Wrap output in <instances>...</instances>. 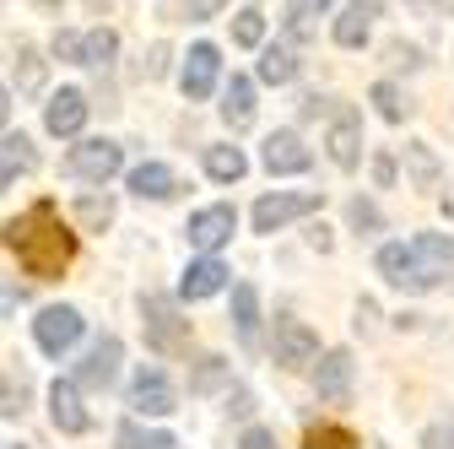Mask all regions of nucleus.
Here are the masks:
<instances>
[{"label": "nucleus", "instance_id": "obj_1", "mask_svg": "<svg viewBox=\"0 0 454 449\" xmlns=\"http://www.w3.org/2000/svg\"><path fill=\"white\" fill-rule=\"evenodd\" d=\"M6 249L17 255V265L27 276H60L71 265V255H76V233L60 222L54 201H38L6 228Z\"/></svg>", "mask_w": 454, "mask_h": 449}, {"label": "nucleus", "instance_id": "obj_2", "mask_svg": "<svg viewBox=\"0 0 454 449\" xmlns=\"http://www.w3.org/2000/svg\"><path fill=\"white\" fill-rule=\"evenodd\" d=\"M141 319H146V342L157 352H179L190 342V319H179V303L174 298H146L141 303Z\"/></svg>", "mask_w": 454, "mask_h": 449}, {"label": "nucleus", "instance_id": "obj_3", "mask_svg": "<svg viewBox=\"0 0 454 449\" xmlns=\"http://www.w3.org/2000/svg\"><path fill=\"white\" fill-rule=\"evenodd\" d=\"M130 412L141 417H168V412H179V390L168 384L162 368H141L136 384H130Z\"/></svg>", "mask_w": 454, "mask_h": 449}, {"label": "nucleus", "instance_id": "obj_4", "mask_svg": "<svg viewBox=\"0 0 454 449\" xmlns=\"http://www.w3.org/2000/svg\"><path fill=\"white\" fill-rule=\"evenodd\" d=\"M270 352L281 368H303L319 358V335L303 325V319H276V335H270Z\"/></svg>", "mask_w": 454, "mask_h": 449}, {"label": "nucleus", "instance_id": "obj_5", "mask_svg": "<svg viewBox=\"0 0 454 449\" xmlns=\"http://www.w3.org/2000/svg\"><path fill=\"white\" fill-rule=\"evenodd\" d=\"M33 335H38V347H43L49 358H60L66 347H76V335H82V314H76L71 303H54V309H43V314L33 319Z\"/></svg>", "mask_w": 454, "mask_h": 449}, {"label": "nucleus", "instance_id": "obj_6", "mask_svg": "<svg viewBox=\"0 0 454 449\" xmlns=\"http://www.w3.org/2000/svg\"><path fill=\"white\" fill-rule=\"evenodd\" d=\"M120 162H125V152L114 146V141H82V146H71V174L87 179V185H108L114 174H120Z\"/></svg>", "mask_w": 454, "mask_h": 449}, {"label": "nucleus", "instance_id": "obj_7", "mask_svg": "<svg viewBox=\"0 0 454 449\" xmlns=\"http://www.w3.org/2000/svg\"><path fill=\"white\" fill-rule=\"evenodd\" d=\"M309 211H319V195H260L254 201V233H276Z\"/></svg>", "mask_w": 454, "mask_h": 449}, {"label": "nucleus", "instance_id": "obj_8", "mask_svg": "<svg viewBox=\"0 0 454 449\" xmlns=\"http://www.w3.org/2000/svg\"><path fill=\"white\" fill-rule=\"evenodd\" d=\"M379 276H384L389 288H406V293H433V276L411 260L406 244H384L379 249Z\"/></svg>", "mask_w": 454, "mask_h": 449}, {"label": "nucleus", "instance_id": "obj_9", "mask_svg": "<svg viewBox=\"0 0 454 449\" xmlns=\"http://www.w3.org/2000/svg\"><path fill=\"white\" fill-rule=\"evenodd\" d=\"M120 358H125L120 335H98L92 352H87V358H82V368H76V384H82V390H108V384H114V374H120Z\"/></svg>", "mask_w": 454, "mask_h": 449}, {"label": "nucleus", "instance_id": "obj_10", "mask_svg": "<svg viewBox=\"0 0 454 449\" xmlns=\"http://www.w3.org/2000/svg\"><path fill=\"white\" fill-rule=\"evenodd\" d=\"M233 228H239V211L233 206H206V211L190 217V244L206 249V255H216L227 239H233Z\"/></svg>", "mask_w": 454, "mask_h": 449}, {"label": "nucleus", "instance_id": "obj_11", "mask_svg": "<svg viewBox=\"0 0 454 449\" xmlns=\"http://www.w3.org/2000/svg\"><path fill=\"white\" fill-rule=\"evenodd\" d=\"M325 146H330V162H335V168H357V162H363V120L352 114V108H335Z\"/></svg>", "mask_w": 454, "mask_h": 449}, {"label": "nucleus", "instance_id": "obj_12", "mask_svg": "<svg viewBox=\"0 0 454 449\" xmlns=\"http://www.w3.org/2000/svg\"><path fill=\"white\" fill-rule=\"evenodd\" d=\"M260 162L270 168V174H303V168L314 162V152L303 146V136H298V130H276V136L260 146Z\"/></svg>", "mask_w": 454, "mask_h": 449}, {"label": "nucleus", "instance_id": "obj_13", "mask_svg": "<svg viewBox=\"0 0 454 449\" xmlns=\"http://www.w3.org/2000/svg\"><path fill=\"white\" fill-rule=\"evenodd\" d=\"M216 71H222V54H216V43H195L190 49V60H184V76H179V87H184V98H211L216 92Z\"/></svg>", "mask_w": 454, "mask_h": 449}, {"label": "nucleus", "instance_id": "obj_14", "mask_svg": "<svg viewBox=\"0 0 454 449\" xmlns=\"http://www.w3.org/2000/svg\"><path fill=\"white\" fill-rule=\"evenodd\" d=\"M43 125H49V136H76L87 125V92L60 87V92L43 103Z\"/></svg>", "mask_w": 454, "mask_h": 449}, {"label": "nucleus", "instance_id": "obj_15", "mask_svg": "<svg viewBox=\"0 0 454 449\" xmlns=\"http://www.w3.org/2000/svg\"><path fill=\"white\" fill-rule=\"evenodd\" d=\"M49 417H54V428L60 433H87V406H82V396H76V384L71 379H54L49 384Z\"/></svg>", "mask_w": 454, "mask_h": 449}, {"label": "nucleus", "instance_id": "obj_16", "mask_svg": "<svg viewBox=\"0 0 454 449\" xmlns=\"http://www.w3.org/2000/svg\"><path fill=\"white\" fill-rule=\"evenodd\" d=\"M406 249H411V260L433 276V288L443 282V276H454V239H443V233H417Z\"/></svg>", "mask_w": 454, "mask_h": 449}, {"label": "nucleus", "instance_id": "obj_17", "mask_svg": "<svg viewBox=\"0 0 454 449\" xmlns=\"http://www.w3.org/2000/svg\"><path fill=\"white\" fill-rule=\"evenodd\" d=\"M352 368H357L352 352H325V358H319V374H314L319 401H335V406L347 401V396H352Z\"/></svg>", "mask_w": 454, "mask_h": 449}, {"label": "nucleus", "instance_id": "obj_18", "mask_svg": "<svg viewBox=\"0 0 454 449\" xmlns=\"http://www.w3.org/2000/svg\"><path fill=\"white\" fill-rule=\"evenodd\" d=\"M33 168H38V146L27 136H0V190H12Z\"/></svg>", "mask_w": 454, "mask_h": 449}, {"label": "nucleus", "instance_id": "obj_19", "mask_svg": "<svg viewBox=\"0 0 454 449\" xmlns=\"http://www.w3.org/2000/svg\"><path fill=\"white\" fill-rule=\"evenodd\" d=\"M222 288H227V265H222V260L206 255V260H190V265H184L179 293H184L190 303H200V298H211V293H222Z\"/></svg>", "mask_w": 454, "mask_h": 449}, {"label": "nucleus", "instance_id": "obj_20", "mask_svg": "<svg viewBox=\"0 0 454 449\" xmlns=\"http://www.w3.org/2000/svg\"><path fill=\"white\" fill-rule=\"evenodd\" d=\"M222 120L233 130H249L254 125V82L249 76H233L222 87Z\"/></svg>", "mask_w": 454, "mask_h": 449}, {"label": "nucleus", "instance_id": "obj_21", "mask_svg": "<svg viewBox=\"0 0 454 449\" xmlns=\"http://www.w3.org/2000/svg\"><path fill=\"white\" fill-rule=\"evenodd\" d=\"M130 190L141 201H168V195H179V179L168 162H141V168H130Z\"/></svg>", "mask_w": 454, "mask_h": 449}, {"label": "nucleus", "instance_id": "obj_22", "mask_svg": "<svg viewBox=\"0 0 454 449\" xmlns=\"http://www.w3.org/2000/svg\"><path fill=\"white\" fill-rule=\"evenodd\" d=\"M233 325H239V342H244V347H254V342H260V298H254V288H249V282H239V288H233Z\"/></svg>", "mask_w": 454, "mask_h": 449}, {"label": "nucleus", "instance_id": "obj_23", "mask_svg": "<svg viewBox=\"0 0 454 449\" xmlns=\"http://www.w3.org/2000/svg\"><path fill=\"white\" fill-rule=\"evenodd\" d=\"M298 76V54L287 49V43H270L265 54H260V82H270V87H287Z\"/></svg>", "mask_w": 454, "mask_h": 449}, {"label": "nucleus", "instance_id": "obj_24", "mask_svg": "<svg viewBox=\"0 0 454 449\" xmlns=\"http://www.w3.org/2000/svg\"><path fill=\"white\" fill-rule=\"evenodd\" d=\"M206 174L222 179V185H239V179L249 174V157H244L239 146H211V152H206Z\"/></svg>", "mask_w": 454, "mask_h": 449}, {"label": "nucleus", "instance_id": "obj_25", "mask_svg": "<svg viewBox=\"0 0 454 449\" xmlns=\"http://www.w3.org/2000/svg\"><path fill=\"white\" fill-rule=\"evenodd\" d=\"M335 43L340 49H363L368 43V12L363 6H347V12L335 17Z\"/></svg>", "mask_w": 454, "mask_h": 449}, {"label": "nucleus", "instance_id": "obj_26", "mask_svg": "<svg viewBox=\"0 0 454 449\" xmlns=\"http://www.w3.org/2000/svg\"><path fill=\"white\" fill-rule=\"evenodd\" d=\"M76 222H82L87 233H103L108 222H114V201L108 195H82L76 201Z\"/></svg>", "mask_w": 454, "mask_h": 449}, {"label": "nucleus", "instance_id": "obj_27", "mask_svg": "<svg viewBox=\"0 0 454 449\" xmlns=\"http://www.w3.org/2000/svg\"><path fill=\"white\" fill-rule=\"evenodd\" d=\"M120 449H179L174 433H146L141 422H125L120 428Z\"/></svg>", "mask_w": 454, "mask_h": 449}, {"label": "nucleus", "instance_id": "obj_28", "mask_svg": "<svg viewBox=\"0 0 454 449\" xmlns=\"http://www.w3.org/2000/svg\"><path fill=\"white\" fill-rule=\"evenodd\" d=\"M114 49H120V38H114L108 28L87 33V38H82V66H108V60H114Z\"/></svg>", "mask_w": 454, "mask_h": 449}, {"label": "nucleus", "instance_id": "obj_29", "mask_svg": "<svg viewBox=\"0 0 454 449\" xmlns=\"http://www.w3.org/2000/svg\"><path fill=\"white\" fill-rule=\"evenodd\" d=\"M373 103H379V114H384L389 125L406 120V98H401V87H395V82H379V87H373Z\"/></svg>", "mask_w": 454, "mask_h": 449}, {"label": "nucleus", "instance_id": "obj_30", "mask_svg": "<svg viewBox=\"0 0 454 449\" xmlns=\"http://www.w3.org/2000/svg\"><path fill=\"white\" fill-rule=\"evenodd\" d=\"M265 38V12H254V6H244L239 12V22H233V43H244V49H254Z\"/></svg>", "mask_w": 454, "mask_h": 449}, {"label": "nucleus", "instance_id": "obj_31", "mask_svg": "<svg viewBox=\"0 0 454 449\" xmlns=\"http://www.w3.org/2000/svg\"><path fill=\"white\" fill-rule=\"evenodd\" d=\"M303 449H357V438H352L347 428H314V433L303 438Z\"/></svg>", "mask_w": 454, "mask_h": 449}, {"label": "nucleus", "instance_id": "obj_32", "mask_svg": "<svg viewBox=\"0 0 454 449\" xmlns=\"http://www.w3.org/2000/svg\"><path fill=\"white\" fill-rule=\"evenodd\" d=\"M347 217H352V228H368V233H379V228H384L379 206H373V201H363V195H357V201L347 206Z\"/></svg>", "mask_w": 454, "mask_h": 449}, {"label": "nucleus", "instance_id": "obj_33", "mask_svg": "<svg viewBox=\"0 0 454 449\" xmlns=\"http://www.w3.org/2000/svg\"><path fill=\"white\" fill-rule=\"evenodd\" d=\"M60 60H71V66H82V33H71V28H60L54 33V43H49Z\"/></svg>", "mask_w": 454, "mask_h": 449}, {"label": "nucleus", "instance_id": "obj_34", "mask_svg": "<svg viewBox=\"0 0 454 449\" xmlns=\"http://www.w3.org/2000/svg\"><path fill=\"white\" fill-rule=\"evenodd\" d=\"M17 412H22V379L0 384V417H17Z\"/></svg>", "mask_w": 454, "mask_h": 449}, {"label": "nucleus", "instance_id": "obj_35", "mask_svg": "<svg viewBox=\"0 0 454 449\" xmlns=\"http://www.w3.org/2000/svg\"><path fill=\"white\" fill-rule=\"evenodd\" d=\"M427 449H454V417L449 422H438V428H427V438H422Z\"/></svg>", "mask_w": 454, "mask_h": 449}, {"label": "nucleus", "instance_id": "obj_36", "mask_svg": "<svg viewBox=\"0 0 454 449\" xmlns=\"http://www.w3.org/2000/svg\"><path fill=\"white\" fill-rule=\"evenodd\" d=\"M411 168H417V179H422V185H433V174H438L433 157H427V146H411Z\"/></svg>", "mask_w": 454, "mask_h": 449}, {"label": "nucleus", "instance_id": "obj_37", "mask_svg": "<svg viewBox=\"0 0 454 449\" xmlns=\"http://www.w3.org/2000/svg\"><path fill=\"white\" fill-rule=\"evenodd\" d=\"M38 82H43V71H38V54H33V49H22V87L33 92Z\"/></svg>", "mask_w": 454, "mask_h": 449}, {"label": "nucleus", "instance_id": "obj_38", "mask_svg": "<svg viewBox=\"0 0 454 449\" xmlns=\"http://www.w3.org/2000/svg\"><path fill=\"white\" fill-rule=\"evenodd\" d=\"M222 6H227V0H184V12H190L195 22H206V17H216Z\"/></svg>", "mask_w": 454, "mask_h": 449}, {"label": "nucleus", "instance_id": "obj_39", "mask_svg": "<svg viewBox=\"0 0 454 449\" xmlns=\"http://www.w3.org/2000/svg\"><path fill=\"white\" fill-rule=\"evenodd\" d=\"M239 449H276V433H265V428H249Z\"/></svg>", "mask_w": 454, "mask_h": 449}, {"label": "nucleus", "instance_id": "obj_40", "mask_svg": "<svg viewBox=\"0 0 454 449\" xmlns=\"http://www.w3.org/2000/svg\"><path fill=\"white\" fill-rule=\"evenodd\" d=\"M22 298H27V293H22V288H0V314H6V309H17V303H22Z\"/></svg>", "mask_w": 454, "mask_h": 449}, {"label": "nucleus", "instance_id": "obj_41", "mask_svg": "<svg viewBox=\"0 0 454 449\" xmlns=\"http://www.w3.org/2000/svg\"><path fill=\"white\" fill-rule=\"evenodd\" d=\"M319 6H330V0H293V12H298V17H314Z\"/></svg>", "mask_w": 454, "mask_h": 449}, {"label": "nucleus", "instance_id": "obj_42", "mask_svg": "<svg viewBox=\"0 0 454 449\" xmlns=\"http://www.w3.org/2000/svg\"><path fill=\"white\" fill-rule=\"evenodd\" d=\"M6 120H12V92L0 87V125H6Z\"/></svg>", "mask_w": 454, "mask_h": 449}, {"label": "nucleus", "instance_id": "obj_43", "mask_svg": "<svg viewBox=\"0 0 454 449\" xmlns=\"http://www.w3.org/2000/svg\"><path fill=\"white\" fill-rule=\"evenodd\" d=\"M417 6H454V0H417Z\"/></svg>", "mask_w": 454, "mask_h": 449}, {"label": "nucleus", "instance_id": "obj_44", "mask_svg": "<svg viewBox=\"0 0 454 449\" xmlns=\"http://www.w3.org/2000/svg\"><path fill=\"white\" fill-rule=\"evenodd\" d=\"M443 211H449V217H454V201H443Z\"/></svg>", "mask_w": 454, "mask_h": 449}]
</instances>
